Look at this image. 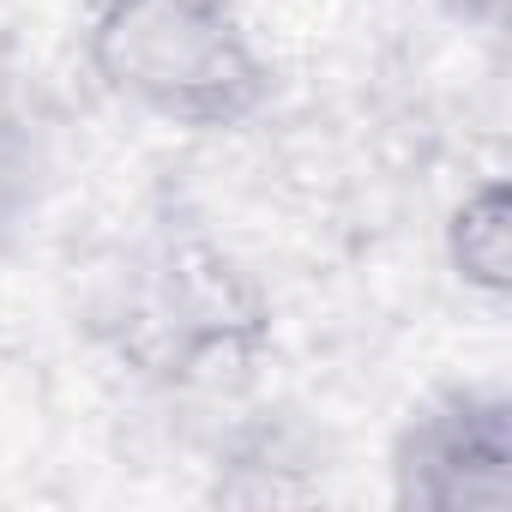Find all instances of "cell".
Returning a JSON list of instances; mask_svg holds the SVG:
<instances>
[{
  "instance_id": "6da1fadb",
  "label": "cell",
  "mask_w": 512,
  "mask_h": 512,
  "mask_svg": "<svg viewBox=\"0 0 512 512\" xmlns=\"http://www.w3.org/2000/svg\"><path fill=\"white\" fill-rule=\"evenodd\" d=\"M85 49L115 97L181 127H235L272 91L229 0H97Z\"/></svg>"
},
{
  "instance_id": "7a4b0ae2",
  "label": "cell",
  "mask_w": 512,
  "mask_h": 512,
  "mask_svg": "<svg viewBox=\"0 0 512 512\" xmlns=\"http://www.w3.org/2000/svg\"><path fill=\"white\" fill-rule=\"evenodd\" d=\"M392 494L416 512H506L512 404L500 392H452L428 404L392 446Z\"/></svg>"
},
{
  "instance_id": "3957f363",
  "label": "cell",
  "mask_w": 512,
  "mask_h": 512,
  "mask_svg": "<svg viewBox=\"0 0 512 512\" xmlns=\"http://www.w3.org/2000/svg\"><path fill=\"white\" fill-rule=\"evenodd\" d=\"M253 320H260V302H253V290L235 278L223 253L199 241H175L151 266V284L127 320V344L145 362L187 374L205 356L247 344Z\"/></svg>"
},
{
  "instance_id": "277c9868",
  "label": "cell",
  "mask_w": 512,
  "mask_h": 512,
  "mask_svg": "<svg viewBox=\"0 0 512 512\" xmlns=\"http://www.w3.org/2000/svg\"><path fill=\"white\" fill-rule=\"evenodd\" d=\"M446 260L464 290L500 302L512 290V193L500 175L476 181L446 217Z\"/></svg>"
},
{
  "instance_id": "5b68a950",
  "label": "cell",
  "mask_w": 512,
  "mask_h": 512,
  "mask_svg": "<svg viewBox=\"0 0 512 512\" xmlns=\"http://www.w3.org/2000/svg\"><path fill=\"white\" fill-rule=\"evenodd\" d=\"M37 187H43V157H37L31 133L0 121V253L19 241L25 217L37 211Z\"/></svg>"
},
{
  "instance_id": "8992f818",
  "label": "cell",
  "mask_w": 512,
  "mask_h": 512,
  "mask_svg": "<svg viewBox=\"0 0 512 512\" xmlns=\"http://www.w3.org/2000/svg\"><path fill=\"white\" fill-rule=\"evenodd\" d=\"M440 7H446L452 19H464V25H482V31H494V25L506 19V7H512V0H440Z\"/></svg>"
}]
</instances>
